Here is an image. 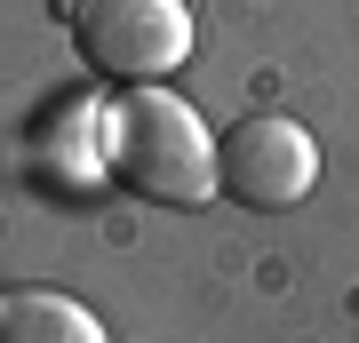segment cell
<instances>
[{
  "label": "cell",
  "mask_w": 359,
  "mask_h": 343,
  "mask_svg": "<svg viewBox=\"0 0 359 343\" xmlns=\"http://www.w3.org/2000/svg\"><path fill=\"white\" fill-rule=\"evenodd\" d=\"M104 160H112V176L128 191H144L160 208L216 200V136L160 80L152 88H120V104H104Z\"/></svg>",
  "instance_id": "obj_1"
},
{
  "label": "cell",
  "mask_w": 359,
  "mask_h": 343,
  "mask_svg": "<svg viewBox=\"0 0 359 343\" xmlns=\"http://www.w3.org/2000/svg\"><path fill=\"white\" fill-rule=\"evenodd\" d=\"M72 48L88 72L120 88H152L192 56V8L184 0H72Z\"/></svg>",
  "instance_id": "obj_2"
},
{
  "label": "cell",
  "mask_w": 359,
  "mask_h": 343,
  "mask_svg": "<svg viewBox=\"0 0 359 343\" xmlns=\"http://www.w3.org/2000/svg\"><path fill=\"white\" fill-rule=\"evenodd\" d=\"M320 176V144H311L304 120L287 112H240L216 136V191H231L240 208H256V216H280L295 208Z\"/></svg>",
  "instance_id": "obj_3"
},
{
  "label": "cell",
  "mask_w": 359,
  "mask_h": 343,
  "mask_svg": "<svg viewBox=\"0 0 359 343\" xmlns=\"http://www.w3.org/2000/svg\"><path fill=\"white\" fill-rule=\"evenodd\" d=\"M0 343H112V335H104V319L88 304H72V295L16 288V295H0Z\"/></svg>",
  "instance_id": "obj_4"
},
{
  "label": "cell",
  "mask_w": 359,
  "mask_h": 343,
  "mask_svg": "<svg viewBox=\"0 0 359 343\" xmlns=\"http://www.w3.org/2000/svg\"><path fill=\"white\" fill-rule=\"evenodd\" d=\"M40 144H48L56 160H65V176L72 184H96L104 168V104H88V96H65L48 120H40Z\"/></svg>",
  "instance_id": "obj_5"
}]
</instances>
